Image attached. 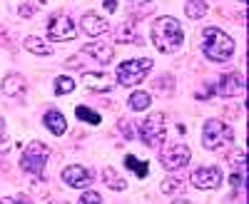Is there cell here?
Here are the masks:
<instances>
[{
    "label": "cell",
    "instance_id": "9c48e42d",
    "mask_svg": "<svg viewBox=\"0 0 249 204\" xmlns=\"http://www.w3.org/2000/svg\"><path fill=\"white\" fill-rule=\"evenodd\" d=\"M62 182H65L68 187H75V189H88L92 185V174L90 170H85L82 165H70L62 170Z\"/></svg>",
    "mask_w": 249,
    "mask_h": 204
},
{
    "label": "cell",
    "instance_id": "ba28073f",
    "mask_svg": "<svg viewBox=\"0 0 249 204\" xmlns=\"http://www.w3.org/2000/svg\"><path fill=\"white\" fill-rule=\"evenodd\" d=\"M48 35L53 43H68V40H75L77 35V28L75 23L68 17V15H53L50 17V23H48Z\"/></svg>",
    "mask_w": 249,
    "mask_h": 204
},
{
    "label": "cell",
    "instance_id": "d4e9b609",
    "mask_svg": "<svg viewBox=\"0 0 249 204\" xmlns=\"http://www.w3.org/2000/svg\"><path fill=\"white\" fill-rule=\"evenodd\" d=\"M184 192V182L177 177H167L162 182V194H182Z\"/></svg>",
    "mask_w": 249,
    "mask_h": 204
},
{
    "label": "cell",
    "instance_id": "8fae6325",
    "mask_svg": "<svg viewBox=\"0 0 249 204\" xmlns=\"http://www.w3.org/2000/svg\"><path fill=\"white\" fill-rule=\"evenodd\" d=\"M217 92H219L222 97H234V95H242V92H244V75H239V72L222 75L219 85H217Z\"/></svg>",
    "mask_w": 249,
    "mask_h": 204
},
{
    "label": "cell",
    "instance_id": "8992f818",
    "mask_svg": "<svg viewBox=\"0 0 249 204\" xmlns=\"http://www.w3.org/2000/svg\"><path fill=\"white\" fill-rule=\"evenodd\" d=\"M192 152L187 145H179V142H170L167 147H162L160 152V162H162V167L167 170V172H175V170H184V165L190 162Z\"/></svg>",
    "mask_w": 249,
    "mask_h": 204
},
{
    "label": "cell",
    "instance_id": "d6986e66",
    "mask_svg": "<svg viewBox=\"0 0 249 204\" xmlns=\"http://www.w3.org/2000/svg\"><path fill=\"white\" fill-rule=\"evenodd\" d=\"M102 179H105V185L110 189H115V192H124V189H127V179H124L122 174H117L115 167H105V170H102Z\"/></svg>",
    "mask_w": 249,
    "mask_h": 204
},
{
    "label": "cell",
    "instance_id": "9a60e30c",
    "mask_svg": "<svg viewBox=\"0 0 249 204\" xmlns=\"http://www.w3.org/2000/svg\"><path fill=\"white\" fill-rule=\"evenodd\" d=\"M82 33H88L90 37H97V35H105L107 33V28H110V23L107 20H102L100 15H95V13H85L82 15Z\"/></svg>",
    "mask_w": 249,
    "mask_h": 204
},
{
    "label": "cell",
    "instance_id": "e0dca14e",
    "mask_svg": "<svg viewBox=\"0 0 249 204\" xmlns=\"http://www.w3.org/2000/svg\"><path fill=\"white\" fill-rule=\"evenodd\" d=\"M43 125L53 132V135H65L68 130V122H65V115L57 112V110H48L45 117H43Z\"/></svg>",
    "mask_w": 249,
    "mask_h": 204
},
{
    "label": "cell",
    "instance_id": "277c9868",
    "mask_svg": "<svg viewBox=\"0 0 249 204\" xmlns=\"http://www.w3.org/2000/svg\"><path fill=\"white\" fill-rule=\"evenodd\" d=\"M152 70V60L150 57H142V60H124L122 65H117V83L122 87H132V85H140L144 77L150 75Z\"/></svg>",
    "mask_w": 249,
    "mask_h": 204
},
{
    "label": "cell",
    "instance_id": "d6a6232c",
    "mask_svg": "<svg viewBox=\"0 0 249 204\" xmlns=\"http://www.w3.org/2000/svg\"><path fill=\"white\" fill-rule=\"evenodd\" d=\"M105 8H107V10L112 13V10L117 8V3H115V0H105Z\"/></svg>",
    "mask_w": 249,
    "mask_h": 204
},
{
    "label": "cell",
    "instance_id": "3957f363",
    "mask_svg": "<svg viewBox=\"0 0 249 204\" xmlns=\"http://www.w3.org/2000/svg\"><path fill=\"white\" fill-rule=\"evenodd\" d=\"M232 139H234V130L227 125V122L222 119H207L204 122V127H202V142H204V147L207 150H227L232 145Z\"/></svg>",
    "mask_w": 249,
    "mask_h": 204
},
{
    "label": "cell",
    "instance_id": "4dcf8cb0",
    "mask_svg": "<svg viewBox=\"0 0 249 204\" xmlns=\"http://www.w3.org/2000/svg\"><path fill=\"white\" fill-rule=\"evenodd\" d=\"M18 13H20V17H33L35 15V3H23L18 8Z\"/></svg>",
    "mask_w": 249,
    "mask_h": 204
},
{
    "label": "cell",
    "instance_id": "7402d4cb",
    "mask_svg": "<svg viewBox=\"0 0 249 204\" xmlns=\"http://www.w3.org/2000/svg\"><path fill=\"white\" fill-rule=\"evenodd\" d=\"M124 167H127V170H132V172H135L140 179L150 174L147 162H140V159H137V157H132V154H127V157H124Z\"/></svg>",
    "mask_w": 249,
    "mask_h": 204
},
{
    "label": "cell",
    "instance_id": "30bf717a",
    "mask_svg": "<svg viewBox=\"0 0 249 204\" xmlns=\"http://www.w3.org/2000/svg\"><path fill=\"white\" fill-rule=\"evenodd\" d=\"M190 179L197 189H214L222 185V170L219 167H199L192 172Z\"/></svg>",
    "mask_w": 249,
    "mask_h": 204
},
{
    "label": "cell",
    "instance_id": "ffe728a7",
    "mask_svg": "<svg viewBox=\"0 0 249 204\" xmlns=\"http://www.w3.org/2000/svg\"><path fill=\"white\" fill-rule=\"evenodd\" d=\"M25 50L28 52H33V55H53V45H48L43 37H35V35H30V37H25Z\"/></svg>",
    "mask_w": 249,
    "mask_h": 204
},
{
    "label": "cell",
    "instance_id": "4316f807",
    "mask_svg": "<svg viewBox=\"0 0 249 204\" xmlns=\"http://www.w3.org/2000/svg\"><path fill=\"white\" fill-rule=\"evenodd\" d=\"M117 130H120V135L124 137V139H135V122L132 119H120L117 122Z\"/></svg>",
    "mask_w": 249,
    "mask_h": 204
},
{
    "label": "cell",
    "instance_id": "44dd1931",
    "mask_svg": "<svg viewBox=\"0 0 249 204\" xmlns=\"http://www.w3.org/2000/svg\"><path fill=\"white\" fill-rule=\"evenodd\" d=\"M127 105H130V110H135V112L147 110V107H150V92H132L130 100H127Z\"/></svg>",
    "mask_w": 249,
    "mask_h": 204
},
{
    "label": "cell",
    "instance_id": "5bb4252c",
    "mask_svg": "<svg viewBox=\"0 0 249 204\" xmlns=\"http://www.w3.org/2000/svg\"><path fill=\"white\" fill-rule=\"evenodd\" d=\"M80 55H90L97 65H107L110 60L115 57V50H112V45H102V43H90V45H85L80 50Z\"/></svg>",
    "mask_w": 249,
    "mask_h": 204
},
{
    "label": "cell",
    "instance_id": "83f0119b",
    "mask_svg": "<svg viewBox=\"0 0 249 204\" xmlns=\"http://www.w3.org/2000/svg\"><path fill=\"white\" fill-rule=\"evenodd\" d=\"M77 204H102V197L97 192H82Z\"/></svg>",
    "mask_w": 249,
    "mask_h": 204
},
{
    "label": "cell",
    "instance_id": "484cf974",
    "mask_svg": "<svg viewBox=\"0 0 249 204\" xmlns=\"http://www.w3.org/2000/svg\"><path fill=\"white\" fill-rule=\"evenodd\" d=\"M72 90H75V83H72L70 77H62V75L55 77V92L57 95H70Z\"/></svg>",
    "mask_w": 249,
    "mask_h": 204
},
{
    "label": "cell",
    "instance_id": "ac0fdd59",
    "mask_svg": "<svg viewBox=\"0 0 249 204\" xmlns=\"http://www.w3.org/2000/svg\"><path fill=\"white\" fill-rule=\"evenodd\" d=\"M3 95H8V97H18L20 92H25V80H23V75H18V72H10V75H5L3 77Z\"/></svg>",
    "mask_w": 249,
    "mask_h": 204
},
{
    "label": "cell",
    "instance_id": "7c38bea8",
    "mask_svg": "<svg viewBox=\"0 0 249 204\" xmlns=\"http://www.w3.org/2000/svg\"><path fill=\"white\" fill-rule=\"evenodd\" d=\"M247 152L244 150H234L230 157V165H232V187L234 189H244V174H247Z\"/></svg>",
    "mask_w": 249,
    "mask_h": 204
},
{
    "label": "cell",
    "instance_id": "4fadbf2b",
    "mask_svg": "<svg viewBox=\"0 0 249 204\" xmlns=\"http://www.w3.org/2000/svg\"><path fill=\"white\" fill-rule=\"evenodd\" d=\"M82 85H88L90 90H95V92H110L115 85H112V77L107 75V72H85L82 75Z\"/></svg>",
    "mask_w": 249,
    "mask_h": 204
},
{
    "label": "cell",
    "instance_id": "2e32d148",
    "mask_svg": "<svg viewBox=\"0 0 249 204\" xmlns=\"http://www.w3.org/2000/svg\"><path fill=\"white\" fill-rule=\"evenodd\" d=\"M117 40H122V43H130V45H142L144 40H142V33L140 28L135 25V20H127V23H122L115 33Z\"/></svg>",
    "mask_w": 249,
    "mask_h": 204
},
{
    "label": "cell",
    "instance_id": "52a82bcc",
    "mask_svg": "<svg viewBox=\"0 0 249 204\" xmlns=\"http://www.w3.org/2000/svg\"><path fill=\"white\" fill-rule=\"evenodd\" d=\"M137 135L142 137L144 145H150V147L162 145V139H164V115H162V112L147 115V119H144L142 125H140Z\"/></svg>",
    "mask_w": 249,
    "mask_h": 204
},
{
    "label": "cell",
    "instance_id": "6da1fadb",
    "mask_svg": "<svg viewBox=\"0 0 249 204\" xmlns=\"http://www.w3.org/2000/svg\"><path fill=\"white\" fill-rule=\"evenodd\" d=\"M182 40H184V35H182V28H179V23L175 17L162 15V17L155 20V25H152V43H155V48L160 52H175V50H179Z\"/></svg>",
    "mask_w": 249,
    "mask_h": 204
},
{
    "label": "cell",
    "instance_id": "d590c367",
    "mask_svg": "<svg viewBox=\"0 0 249 204\" xmlns=\"http://www.w3.org/2000/svg\"><path fill=\"white\" fill-rule=\"evenodd\" d=\"M50 204H65V202H50Z\"/></svg>",
    "mask_w": 249,
    "mask_h": 204
},
{
    "label": "cell",
    "instance_id": "cb8c5ba5",
    "mask_svg": "<svg viewBox=\"0 0 249 204\" xmlns=\"http://www.w3.org/2000/svg\"><path fill=\"white\" fill-rule=\"evenodd\" d=\"M75 115H77V119L88 122V125H100V115H97L95 110L85 107V105H77V107H75Z\"/></svg>",
    "mask_w": 249,
    "mask_h": 204
},
{
    "label": "cell",
    "instance_id": "1f68e13d",
    "mask_svg": "<svg viewBox=\"0 0 249 204\" xmlns=\"http://www.w3.org/2000/svg\"><path fill=\"white\" fill-rule=\"evenodd\" d=\"M212 95H214V87H204V90H199L195 97H197V100H210Z\"/></svg>",
    "mask_w": 249,
    "mask_h": 204
},
{
    "label": "cell",
    "instance_id": "f546056e",
    "mask_svg": "<svg viewBox=\"0 0 249 204\" xmlns=\"http://www.w3.org/2000/svg\"><path fill=\"white\" fill-rule=\"evenodd\" d=\"M0 204H33V202L25 194H18V197H3V199H0Z\"/></svg>",
    "mask_w": 249,
    "mask_h": 204
},
{
    "label": "cell",
    "instance_id": "5b68a950",
    "mask_svg": "<svg viewBox=\"0 0 249 204\" xmlns=\"http://www.w3.org/2000/svg\"><path fill=\"white\" fill-rule=\"evenodd\" d=\"M50 157V147L45 142H30V145L23 150V157H20V167H23L28 174H43L45 162Z\"/></svg>",
    "mask_w": 249,
    "mask_h": 204
},
{
    "label": "cell",
    "instance_id": "f1b7e54d",
    "mask_svg": "<svg viewBox=\"0 0 249 204\" xmlns=\"http://www.w3.org/2000/svg\"><path fill=\"white\" fill-rule=\"evenodd\" d=\"M170 83H172V77H170V75L160 77L157 83H155V92H160V95H162V92H170V90H172V87H170Z\"/></svg>",
    "mask_w": 249,
    "mask_h": 204
},
{
    "label": "cell",
    "instance_id": "7a4b0ae2",
    "mask_svg": "<svg viewBox=\"0 0 249 204\" xmlns=\"http://www.w3.org/2000/svg\"><path fill=\"white\" fill-rule=\"evenodd\" d=\"M202 52L212 60V63H224V60H230L232 52H234V40L222 33L219 28L210 25L202 30Z\"/></svg>",
    "mask_w": 249,
    "mask_h": 204
},
{
    "label": "cell",
    "instance_id": "836d02e7",
    "mask_svg": "<svg viewBox=\"0 0 249 204\" xmlns=\"http://www.w3.org/2000/svg\"><path fill=\"white\" fill-rule=\"evenodd\" d=\"M3 137H5V122L0 119V139H3Z\"/></svg>",
    "mask_w": 249,
    "mask_h": 204
},
{
    "label": "cell",
    "instance_id": "e575fe53",
    "mask_svg": "<svg viewBox=\"0 0 249 204\" xmlns=\"http://www.w3.org/2000/svg\"><path fill=\"white\" fill-rule=\"evenodd\" d=\"M172 204H192V202H187V199H175Z\"/></svg>",
    "mask_w": 249,
    "mask_h": 204
},
{
    "label": "cell",
    "instance_id": "603a6c76",
    "mask_svg": "<svg viewBox=\"0 0 249 204\" xmlns=\"http://www.w3.org/2000/svg\"><path fill=\"white\" fill-rule=\"evenodd\" d=\"M204 13H207V3H204V0H190V3L184 5V15L192 17V20H199Z\"/></svg>",
    "mask_w": 249,
    "mask_h": 204
}]
</instances>
